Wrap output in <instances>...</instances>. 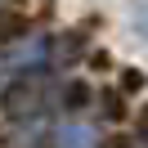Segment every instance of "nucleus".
<instances>
[{
    "label": "nucleus",
    "mask_w": 148,
    "mask_h": 148,
    "mask_svg": "<svg viewBox=\"0 0 148 148\" xmlns=\"http://www.w3.org/2000/svg\"><path fill=\"white\" fill-rule=\"evenodd\" d=\"M54 144L58 148H90V139H85V126H63L54 135Z\"/></svg>",
    "instance_id": "nucleus-1"
},
{
    "label": "nucleus",
    "mask_w": 148,
    "mask_h": 148,
    "mask_svg": "<svg viewBox=\"0 0 148 148\" xmlns=\"http://www.w3.org/2000/svg\"><path fill=\"white\" fill-rule=\"evenodd\" d=\"M99 148H135V144H130V139L126 135H108V139H103V144Z\"/></svg>",
    "instance_id": "nucleus-2"
}]
</instances>
